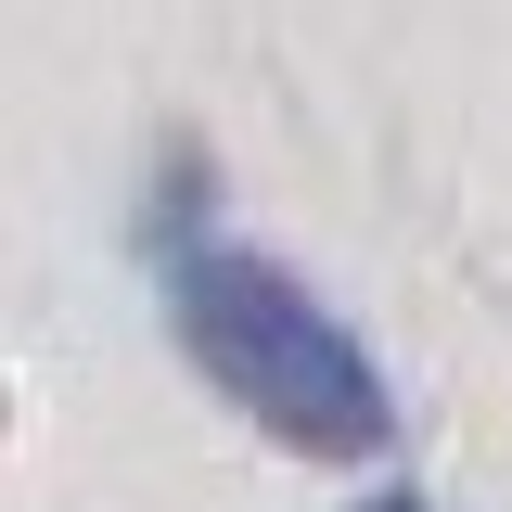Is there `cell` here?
Instances as JSON below:
<instances>
[{
	"label": "cell",
	"instance_id": "obj_2",
	"mask_svg": "<svg viewBox=\"0 0 512 512\" xmlns=\"http://www.w3.org/2000/svg\"><path fill=\"white\" fill-rule=\"evenodd\" d=\"M359 512H436V500H423V487H372Z\"/></svg>",
	"mask_w": 512,
	"mask_h": 512
},
{
	"label": "cell",
	"instance_id": "obj_1",
	"mask_svg": "<svg viewBox=\"0 0 512 512\" xmlns=\"http://www.w3.org/2000/svg\"><path fill=\"white\" fill-rule=\"evenodd\" d=\"M154 282H167L180 359L218 384L269 448L359 461V448L397 436V384H384V359L333 320V295L295 282L269 244L192 218V192H167V218H154Z\"/></svg>",
	"mask_w": 512,
	"mask_h": 512
}]
</instances>
